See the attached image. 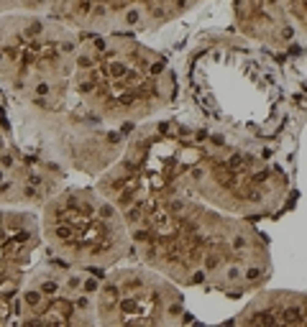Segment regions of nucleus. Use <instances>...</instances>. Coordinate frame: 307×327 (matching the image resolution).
Listing matches in <instances>:
<instances>
[{"label":"nucleus","instance_id":"7ed1b4c3","mask_svg":"<svg viewBox=\"0 0 307 327\" xmlns=\"http://www.w3.org/2000/svg\"><path fill=\"white\" fill-rule=\"evenodd\" d=\"M26 302H28V304H36V302H39V294H36V292H28V294H26Z\"/></svg>","mask_w":307,"mask_h":327},{"label":"nucleus","instance_id":"f03ea898","mask_svg":"<svg viewBox=\"0 0 307 327\" xmlns=\"http://www.w3.org/2000/svg\"><path fill=\"white\" fill-rule=\"evenodd\" d=\"M84 292H97V281H84Z\"/></svg>","mask_w":307,"mask_h":327},{"label":"nucleus","instance_id":"20e7f679","mask_svg":"<svg viewBox=\"0 0 307 327\" xmlns=\"http://www.w3.org/2000/svg\"><path fill=\"white\" fill-rule=\"evenodd\" d=\"M284 317H287V319H289V322H294V319H297V312H294V309H289V312H287V314H284Z\"/></svg>","mask_w":307,"mask_h":327},{"label":"nucleus","instance_id":"f257e3e1","mask_svg":"<svg viewBox=\"0 0 307 327\" xmlns=\"http://www.w3.org/2000/svg\"><path fill=\"white\" fill-rule=\"evenodd\" d=\"M41 292H44V294H54L56 292V284H54V281H46V284L41 286Z\"/></svg>","mask_w":307,"mask_h":327}]
</instances>
